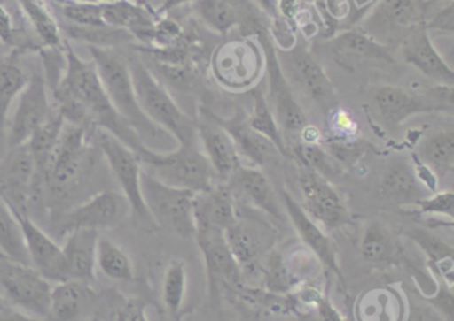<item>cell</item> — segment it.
Wrapping results in <instances>:
<instances>
[{"instance_id":"ba28073f","label":"cell","mask_w":454,"mask_h":321,"mask_svg":"<svg viewBox=\"0 0 454 321\" xmlns=\"http://www.w3.org/2000/svg\"><path fill=\"white\" fill-rule=\"evenodd\" d=\"M90 134L91 132L84 127L66 122L44 172V195L63 201L73 193L89 159Z\"/></svg>"},{"instance_id":"f5cc1de1","label":"cell","mask_w":454,"mask_h":321,"mask_svg":"<svg viewBox=\"0 0 454 321\" xmlns=\"http://www.w3.org/2000/svg\"><path fill=\"white\" fill-rule=\"evenodd\" d=\"M313 312H315L318 321H347L342 313L337 310L334 302H332L328 292H325L316 302Z\"/></svg>"},{"instance_id":"d590c367","label":"cell","mask_w":454,"mask_h":321,"mask_svg":"<svg viewBox=\"0 0 454 321\" xmlns=\"http://www.w3.org/2000/svg\"><path fill=\"white\" fill-rule=\"evenodd\" d=\"M65 119L54 109L49 119L28 140L27 146L30 149L31 156H33L34 164H35L36 182L41 187L44 188V172H46L50 158H51L52 153L57 148L58 141H59L60 134L65 129Z\"/></svg>"},{"instance_id":"ac0fdd59","label":"cell","mask_w":454,"mask_h":321,"mask_svg":"<svg viewBox=\"0 0 454 321\" xmlns=\"http://www.w3.org/2000/svg\"><path fill=\"white\" fill-rule=\"evenodd\" d=\"M278 60L289 84L296 85L302 95L307 96L318 108L326 113L339 108V98L333 84L307 48L294 45L291 50H284L283 58L278 56Z\"/></svg>"},{"instance_id":"c3c4849f","label":"cell","mask_w":454,"mask_h":321,"mask_svg":"<svg viewBox=\"0 0 454 321\" xmlns=\"http://www.w3.org/2000/svg\"><path fill=\"white\" fill-rule=\"evenodd\" d=\"M411 214L427 218H442L453 222L454 193L451 190L435 191L414 204Z\"/></svg>"},{"instance_id":"484cf974","label":"cell","mask_w":454,"mask_h":321,"mask_svg":"<svg viewBox=\"0 0 454 321\" xmlns=\"http://www.w3.org/2000/svg\"><path fill=\"white\" fill-rule=\"evenodd\" d=\"M238 218V204L225 183H214L193 195L196 233H224Z\"/></svg>"},{"instance_id":"f907efd6","label":"cell","mask_w":454,"mask_h":321,"mask_svg":"<svg viewBox=\"0 0 454 321\" xmlns=\"http://www.w3.org/2000/svg\"><path fill=\"white\" fill-rule=\"evenodd\" d=\"M454 5L449 2L445 7L441 8L429 21H425L427 31H441L453 34L454 31Z\"/></svg>"},{"instance_id":"e0dca14e","label":"cell","mask_w":454,"mask_h":321,"mask_svg":"<svg viewBox=\"0 0 454 321\" xmlns=\"http://www.w3.org/2000/svg\"><path fill=\"white\" fill-rule=\"evenodd\" d=\"M54 108L50 103L49 85L41 72L30 74L27 84L15 101V109L7 122V149L28 142L31 135L51 116Z\"/></svg>"},{"instance_id":"9c48e42d","label":"cell","mask_w":454,"mask_h":321,"mask_svg":"<svg viewBox=\"0 0 454 321\" xmlns=\"http://www.w3.org/2000/svg\"><path fill=\"white\" fill-rule=\"evenodd\" d=\"M52 286L31 265L0 254V294L9 307L46 320Z\"/></svg>"},{"instance_id":"cb8c5ba5","label":"cell","mask_w":454,"mask_h":321,"mask_svg":"<svg viewBox=\"0 0 454 321\" xmlns=\"http://www.w3.org/2000/svg\"><path fill=\"white\" fill-rule=\"evenodd\" d=\"M401 56L403 60L414 69L434 80L440 85L453 87L454 71L433 42L430 32L424 23L414 27L401 40Z\"/></svg>"},{"instance_id":"d6a6232c","label":"cell","mask_w":454,"mask_h":321,"mask_svg":"<svg viewBox=\"0 0 454 321\" xmlns=\"http://www.w3.org/2000/svg\"><path fill=\"white\" fill-rule=\"evenodd\" d=\"M25 18L26 23L34 32L39 45L46 50H59L65 47L62 29L44 0H14Z\"/></svg>"},{"instance_id":"2e32d148","label":"cell","mask_w":454,"mask_h":321,"mask_svg":"<svg viewBox=\"0 0 454 321\" xmlns=\"http://www.w3.org/2000/svg\"><path fill=\"white\" fill-rule=\"evenodd\" d=\"M131 212L123 194L103 190L74 206L58 218L54 233L66 236L75 230H111L121 225Z\"/></svg>"},{"instance_id":"6f0895ef","label":"cell","mask_w":454,"mask_h":321,"mask_svg":"<svg viewBox=\"0 0 454 321\" xmlns=\"http://www.w3.org/2000/svg\"><path fill=\"white\" fill-rule=\"evenodd\" d=\"M297 321H318L313 310H300L296 315Z\"/></svg>"},{"instance_id":"11a10c76","label":"cell","mask_w":454,"mask_h":321,"mask_svg":"<svg viewBox=\"0 0 454 321\" xmlns=\"http://www.w3.org/2000/svg\"><path fill=\"white\" fill-rule=\"evenodd\" d=\"M195 2H198V0H164L163 4L159 7L156 13H158V15H167V13L182 7V5L192 4V3Z\"/></svg>"},{"instance_id":"8d00e7d4","label":"cell","mask_w":454,"mask_h":321,"mask_svg":"<svg viewBox=\"0 0 454 321\" xmlns=\"http://www.w3.org/2000/svg\"><path fill=\"white\" fill-rule=\"evenodd\" d=\"M28 77L30 74L14 58L0 56V142L6 143L10 111L27 84Z\"/></svg>"},{"instance_id":"ab89813d","label":"cell","mask_w":454,"mask_h":321,"mask_svg":"<svg viewBox=\"0 0 454 321\" xmlns=\"http://www.w3.org/2000/svg\"><path fill=\"white\" fill-rule=\"evenodd\" d=\"M252 90V111L247 113L248 122L252 129L256 130L262 137L273 143L280 151L281 156L289 157L288 146H286V138L276 122L275 116L268 105L267 98L262 90L254 88Z\"/></svg>"},{"instance_id":"816d5d0a","label":"cell","mask_w":454,"mask_h":321,"mask_svg":"<svg viewBox=\"0 0 454 321\" xmlns=\"http://www.w3.org/2000/svg\"><path fill=\"white\" fill-rule=\"evenodd\" d=\"M333 118H332V127H333L334 133H339V140L347 141L350 140V137H353L356 133L355 119L352 118L350 113H348L347 111H340L339 108L334 109L333 111Z\"/></svg>"},{"instance_id":"e575fe53","label":"cell","mask_w":454,"mask_h":321,"mask_svg":"<svg viewBox=\"0 0 454 321\" xmlns=\"http://www.w3.org/2000/svg\"><path fill=\"white\" fill-rule=\"evenodd\" d=\"M419 161L432 170L438 182L445 180L454 169V133L453 130H440L429 135L419 145L416 153Z\"/></svg>"},{"instance_id":"8fae6325","label":"cell","mask_w":454,"mask_h":321,"mask_svg":"<svg viewBox=\"0 0 454 321\" xmlns=\"http://www.w3.org/2000/svg\"><path fill=\"white\" fill-rule=\"evenodd\" d=\"M195 239L203 255L209 302L212 308L222 310L224 300L236 299L248 283L228 248L224 233H196Z\"/></svg>"},{"instance_id":"5b68a950","label":"cell","mask_w":454,"mask_h":321,"mask_svg":"<svg viewBox=\"0 0 454 321\" xmlns=\"http://www.w3.org/2000/svg\"><path fill=\"white\" fill-rule=\"evenodd\" d=\"M254 34L264 52L265 73L268 80L265 98L286 138L289 150V148L299 141L300 134L307 126V116L294 97V88L284 74L272 36L265 31L264 27H260Z\"/></svg>"},{"instance_id":"d6986e66","label":"cell","mask_w":454,"mask_h":321,"mask_svg":"<svg viewBox=\"0 0 454 321\" xmlns=\"http://www.w3.org/2000/svg\"><path fill=\"white\" fill-rule=\"evenodd\" d=\"M225 185L230 187L236 203L240 206L262 212L273 223L286 219L280 195L270 178L259 167L241 164L228 178Z\"/></svg>"},{"instance_id":"681fc988","label":"cell","mask_w":454,"mask_h":321,"mask_svg":"<svg viewBox=\"0 0 454 321\" xmlns=\"http://www.w3.org/2000/svg\"><path fill=\"white\" fill-rule=\"evenodd\" d=\"M435 291L433 294L425 296L429 304L434 308L435 312L442 317L445 321H453V286L441 280V279H434Z\"/></svg>"},{"instance_id":"f6af8a7d","label":"cell","mask_w":454,"mask_h":321,"mask_svg":"<svg viewBox=\"0 0 454 321\" xmlns=\"http://www.w3.org/2000/svg\"><path fill=\"white\" fill-rule=\"evenodd\" d=\"M12 8V3L0 0V45L14 50V52L20 50L25 52L30 48H36L38 44L26 36V29H23L26 20L20 7L17 8V12ZM38 48L41 50L39 45Z\"/></svg>"},{"instance_id":"836d02e7","label":"cell","mask_w":454,"mask_h":321,"mask_svg":"<svg viewBox=\"0 0 454 321\" xmlns=\"http://www.w3.org/2000/svg\"><path fill=\"white\" fill-rule=\"evenodd\" d=\"M405 235L424 252L433 278L453 286V247L427 230L416 228L406 231Z\"/></svg>"},{"instance_id":"83f0119b","label":"cell","mask_w":454,"mask_h":321,"mask_svg":"<svg viewBox=\"0 0 454 321\" xmlns=\"http://www.w3.org/2000/svg\"><path fill=\"white\" fill-rule=\"evenodd\" d=\"M360 254L364 262L377 270L411 265L400 239L379 220H372L364 227Z\"/></svg>"},{"instance_id":"4316f807","label":"cell","mask_w":454,"mask_h":321,"mask_svg":"<svg viewBox=\"0 0 454 321\" xmlns=\"http://www.w3.org/2000/svg\"><path fill=\"white\" fill-rule=\"evenodd\" d=\"M99 294L92 284L67 280L52 287L46 321H90L97 310Z\"/></svg>"},{"instance_id":"f546056e","label":"cell","mask_w":454,"mask_h":321,"mask_svg":"<svg viewBox=\"0 0 454 321\" xmlns=\"http://www.w3.org/2000/svg\"><path fill=\"white\" fill-rule=\"evenodd\" d=\"M99 238V231L95 230H75L66 235L62 248L67 260L70 280L94 283Z\"/></svg>"},{"instance_id":"f35d334b","label":"cell","mask_w":454,"mask_h":321,"mask_svg":"<svg viewBox=\"0 0 454 321\" xmlns=\"http://www.w3.org/2000/svg\"><path fill=\"white\" fill-rule=\"evenodd\" d=\"M97 268L114 281L135 280V267L131 257L110 239L99 238L98 241Z\"/></svg>"},{"instance_id":"9a60e30c","label":"cell","mask_w":454,"mask_h":321,"mask_svg":"<svg viewBox=\"0 0 454 321\" xmlns=\"http://www.w3.org/2000/svg\"><path fill=\"white\" fill-rule=\"evenodd\" d=\"M0 196L12 209L28 215L31 204L44 201L36 182L35 164L27 143L7 149L0 158Z\"/></svg>"},{"instance_id":"60d3db41","label":"cell","mask_w":454,"mask_h":321,"mask_svg":"<svg viewBox=\"0 0 454 321\" xmlns=\"http://www.w3.org/2000/svg\"><path fill=\"white\" fill-rule=\"evenodd\" d=\"M301 281L289 270L283 252L275 247L268 255L262 272V286L275 294H291L301 286Z\"/></svg>"},{"instance_id":"4fadbf2b","label":"cell","mask_w":454,"mask_h":321,"mask_svg":"<svg viewBox=\"0 0 454 321\" xmlns=\"http://www.w3.org/2000/svg\"><path fill=\"white\" fill-rule=\"evenodd\" d=\"M98 148L102 151L121 194L129 203L131 214L147 225H153L142 195L143 166L139 157L118 138L103 130H95Z\"/></svg>"},{"instance_id":"680465c9","label":"cell","mask_w":454,"mask_h":321,"mask_svg":"<svg viewBox=\"0 0 454 321\" xmlns=\"http://www.w3.org/2000/svg\"><path fill=\"white\" fill-rule=\"evenodd\" d=\"M217 321H223V318H222V317H220V318H219V320H217Z\"/></svg>"},{"instance_id":"7dc6e473","label":"cell","mask_w":454,"mask_h":321,"mask_svg":"<svg viewBox=\"0 0 454 321\" xmlns=\"http://www.w3.org/2000/svg\"><path fill=\"white\" fill-rule=\"evenodd\" d=\"M289 156H294L300 166L307 167L329 178L336 172V164L331 154L320 143H308L297 141L289 148Z\"/></svg>"},{"instance_id":"603a6c76","label":"cell","mask_w":454,"mask_h":321,"mask_svg":"<svg viewBox=\"0 0 454 321\" xmlns=\"http://www.w3.org/2000/svg\"><path fill=\"white\" fill-rule=\"evenodd\" d=\"M199 145L220 182L225 183L243 164L230 134L212 118L209 109L201 106L195 118Z\"/></svg>"},{"instance_id":"4dcf8cb0","label":"cell","mask_w":454,"mask_h":321,"mask_svg":"<svg viewBox=\"0 0 454 321\" xmlns=\"http://www.w3.org/2000/svg\"><path fill=\"white\" fill-rule=\"evenodd\" d=\"M408 302L393 286L364 292L355 302V321H403Z\"/></svg>"},{"instance_id":"7bdbcfd3","label":"cell","mask_w":454,"mask_h":321,"mask_svg":"<svg viewBox=\"0 0 454 321\" xmlns=\"http://www.w3.org/2000/svg\"><path fill=\"white\" fill-rule=\"evenodd\" d=\"M191 7L196 16L217 34H227L240 24V15L230 0H198Z\"/></svg>"},{"instance_id":"8992f818","label":"cell","mask_w":454,"mask_h":321,"mask_svg":"<svg viewBox=\"0 0 454 321\" xmlns=\"http://www.w3.org/2000/svg\"><path fill=\"white\" fill-rule=\"evenodd\" d=\"M142 166L161 182L192 193L207 190L217 180L199 143L177 145L169 151L153 150Z\"/></svg>"},{"instance_id":"ffe728a7","label":"cell","mask_w":454,"mask_h":321,"mask_svg":"<svg viewBox=\"0 0 454 321\" xmlns=\"http://www.w3.org/2000/svg\"><path fill=\"white\" fill-rule=\"evenodd\" d=\"M278 195H280L286 218L294 225L302 246L308 251L312 252L316 259L323 265V270L333 273L339 279L340 284L345 288L344 276H342L341 268L339 264L337 247L329 233L323 230L315 220L310 219L309 215L304 211L300 202H297L289 191L283 188Z\"/></svg>"},{"instance_id":"1f68e13d","label":"cell","mask_w":454,"mask_h":321,"mask_svg":"<svg viewBox=\"0 0 454 321\" xmlns=\"http://www.w3.org/2000/svg\"><path fill=\"white\" fill-rule=\"evenodd\" d=\"M337 61L352 68L356 63L392 64L393 57L384 44L363 31H347L333 37L329 42Z\"/></svg>"},{"instance_id":"f1b7e54d","label":"cell","mask_w":454,"mask_h":321,"mask_svg":"<svg viewBox=\"0 0 454 321\" xmlns=\"http://www.w3.org/2000/svg\"><path fill=\"white\" fill-rule=\"evenodd\" d=\"M380 193L387 201L403 207H413L417 202L429 195L417 180L413 164L408 159H390L380 180Z\"/></svg>"},{"instance_id":"44dd1931","label":"cell","mask_w":454,"mask_h":321,"mask_svg":"<svg viewBox=\"0 0 454 321\" xmlns=\"http://www.w3.org/2000/svg\"><path fill=\"white\" fill-rule=\"evenodd\" d=\"M22 230L23 241L27 249L31 267L38 271L50 283H62L68 278L67 260L63 254L62 246L58 244L54 236L50 235L30 215L22 214L12 209Z\"/></svg>"},{"instance_id":"7c38bea8","label":"cell","mask_w":454,"mask_h":321,"mask_svg":"<svg viewBox=\"0 0 454 321\" xmlns=\"http://www.w3.org/2000/svg\"><path fill=\"white\" fill-rule=\"evenodd\" d=\"M264 68L262 47L249 39L225 42L212 56V74L228 90L254 89Z\"/></svg>"},{"instance_id":"30bf717a","label":"cell","mask_w":454,"mask_h":321,"mask_svg":"<svg viewBox=\"0 0 454 321\" xmlns=\"http://www.w3.org/2000/svg\"><path fill=\"white\" fill-rule=\"evenodd\" d=\"M372 105L389 126H400L417 114L451 113L453 87L440 85L422 95L400 87L382 85L374 90Z\"/></svg>"},{"instance_id":"5bb4252c","label":"cell","mask_w":454,"mask_h":321,"mask_svg":"<svg viewBox=\"0 0 454 321\" xmlns=\"http://www.w3.org/2000/svg\"><path fill=\"white\" fill-rule=\"evenodd\" d=\"M297 180L302 196L300 204L323 230L329 233L352 225L347 203L328 178L299 164Z\"/></svg>"},{"instance_id":"db71d44e","label":"cell","mask_w":454,"mask_h":321,"mask_svg":"<svg viewBox=\"0 0 454 321\" xmlns=\"http://www.w3.org/2000/svg\"><path fill=\"white\" fill-rule=\"evenodd\" d=\"M0 321H46L42 318L33 317V316L26 315L20 310L9 307L0 310Z\"/></svg>"},{"instance_id":"7a4b0ae2","label":"cell","mask_w":454,"mask_h":321,"mask_svg":"<svg viewBox=\"0 0 454 321\" xmlns=\"http://www.w3.org/2000/svg\"><path fill=\"white\" fill-rule=\"evenodd\" d=\"M89 50L92 64L111 103L131 125L143 142L156 151H159L158 146L168 141L176 143L168 133L153 124L140 108L127 56L114 48L98 45H89Z\"/></svg>"},{"instance_id":"ee69618b","label":"cell","mask_w":454,"mask_h":321,"mask_svg":"<svg viewBox=\"0 0 454 321\" xmlns=\"http://www.w3.org/2000/svg\"><path fill=\"white\" fill-rule=\"evenodd\" d=\"M0 249L12 260L30 264L20 223L12 207L0 196Z\"/></svg>"},{"instance_id":"6da1fadb","label":"cell","mask_w":454,"mask_h":321,"mask_svg":"<svg viewBox=\"0 0 454 321\" xmlns=\"http://www.w3.org/2000/svg\"><path fill=\"white\" fill-rule=\"evenodd\" d=\"M66 66L59 84L52 89L55 111L67 124L84 127L89 132L103 130L118 138L139 157L150 156L148 148L131 125L114 108L98 76L92 61L84 60L65 42Z\"/></svg>"},{"instance_id":"7402d4cb","label":"cell","mask_w":454,"mask_h":321,"mask_svg":"<svg viewBox=\"0 0 454 321\" xmlns=\"http://www.w3.org/2000/svg\"><path fill=\"white\" fill-rule=\"evenodd\" d=\"M424 23L417 0H380L364 23L363 32L377 42L403 39L414 27Z\"/></svg>"},{"instance_id":"b9f144b4","label":"cell","mask_w":454,"mask_h":321,"mask_svg":"<svg viewBox=\"0 0 454 321\" xmlns=\"http://www.w3.org/2000/svg\"><path fill=\"white\" fill-rule=\"evenodd\" d=\"M105 313H94L90 321H150L147 315V302L137 296H123L118 292L106 294Z\"/></svg>"},{"instance_id":"74e56055","label":"cell","mask_w":454,"mask_h":321,"mask_svg":"<svg viewBox=\"0 0 454 321\" xmlns=\"http://www.w3.org/2000/svg\"><path fill=\"white\" fill-rule=\"evenodd\" d=\"M188 273L184 260L168 263L161 281V302L172 321H179L187 299Z\"/></svg>"},{"instance_id":"3957f363","label":"cell","mask_w":454,"mask_h":321,"mask_svg":"<svg viewBox=\"0 0 454 321\" xmlns=\"http://www.w3.org/2000/svg\"><path fill=\"white\" fill-rule=\"evenodd\" d=\"M135 92L145 116L168 133L177 145L199 143L195 118L185 113L140 56H127Z\"/></svg>"},{"instance_id":"52a82bcc","label":"cell","mask_w":454,"mask_h":321,"mask_svg":"<svg viewBox=\"0 0 454 321\" xmlns=\"http://www.w3.org/2000/svg\"><path fill=\"white\" fill-rule=\"evenodd\" d=\"M142 195L156 227L164 228L182 239L195 238V193L167 185L143 169Z\"/></svg>"},{"instance_id":"d4e9b609","label":"cell","mask_w":454,"mask_h":321,"mask_svg":"<svg viewBox=\"0 0 454 321\" xmlns=\"http://www.w3.org/2000/svg\"><path fill=\"white\" fill-rule=\"evenodd\" d=\"M209 114L230 134L240 158H246L251 166L262 169L283 157L270 141L252 129L244 109H238L231 117L219 116L211 109Z\"/></svg>"},{"instance_id":"bcb514c9","label":"cell","mask_w":454,"mask_h":321,"mask_svg":"<svg viewBox=\"0 0 454 321\" xmlns=\"http://www.w3.org/2000/svg\"><path fill=\"white\" fill-rule=\"evenodd\" d=\"M62 15L76 28H105L102 3L87 0H57Z\"/></svg>"},{"instance_id":"277c9868","label":"cell","mask_w":454,"mask_h":321,"mask_svg":"<svg viewBox=\"0 0 454 321\" xmlns=\"http://www.w3.org/2000/svg\"><path fill=\"white\" fill-rule=\"evenodd\" d=\"M224 238L247 283L262 279L265 259L278 238L275 223L262 212L238 204V218L225 231Z\"/></svg>"},{"instance_id":"9f6ffc18","label":"cell","mask_w":454,"mask_h":321,"mask_svg":"<svg viewBox=\"0 0 454 321\" xmlns=\"http://www.w3.org/2000/svg\"><path fill=\"white\" fill-rule=\"evenodd\" d=\"M403 321H434L433 316L419 307H408L405 320Z\"/></svg>"}]
</instances>
